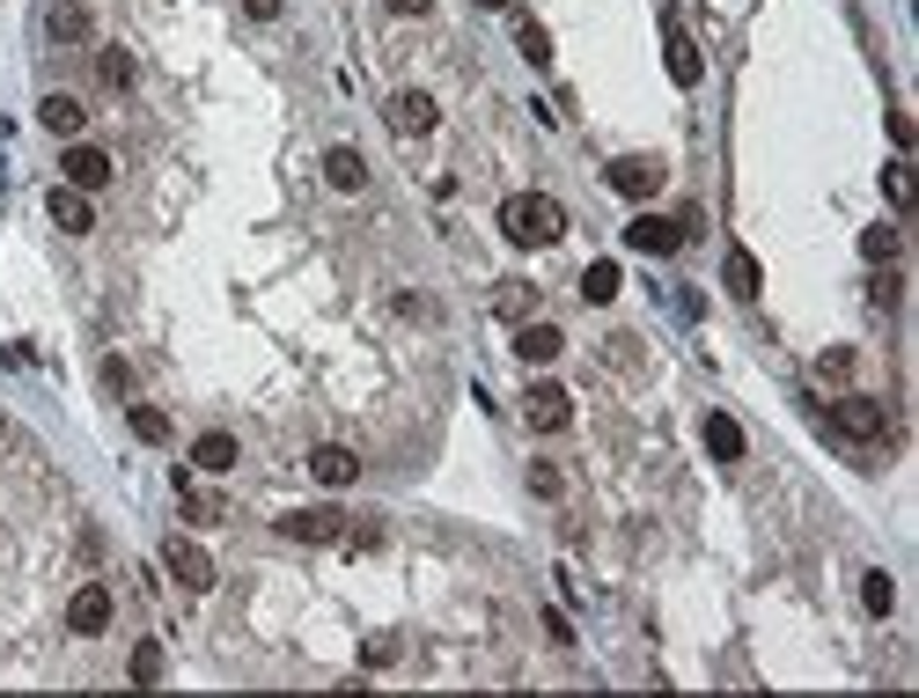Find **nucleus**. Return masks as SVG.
Masks as SVG:
<instances>
[{
	"label": "nucleus",
	"mask_w": 919,
	"mask_h": 698,
	"mask_svg": "<svg viewBox=\"0 0 919 698\" xmlns=\"http://www.w3.org/2000/svg\"><path fill=\"white\" fill-rule=\"evenodd\" d=\"M390 15H435V0H383Z\"/></svg>",
	"instance_id": "38"
},
{
	"label": "nucleus",
	"mask_w": 919,
	"mask_h": 698,
	"mask_svg": "<svg viewBox=\"0 0 919 698\" xmlns=\"http://www.w3.org/2000/svg\"><path fill=\"white\" fill-rule=\"evenodd\" d=\"M706 457H721V463L743 457V427H736L728 412H706Z\"/></svg>",
	"instance_id": "21"
},
{
	"label": "nucleus",
	"mask_w": 919,
	"mask_h": 698,
	"mask_svg": "<svg viewBox=\"0 0 919 698\" xmlns=\"http://www.w3.org/2000/svg\"><path fill=\"white\" fill-rule=\"evenodd\" d=\"M125 419H133V434H141L147 449H162V441H170V419H162V412H155V405H133V412H125Z\"/></svg>",
	"instance_id": "31"
},
{
	"label": "nucleus",
	"mask_w": 919,
	"mask_h": 698,
	"mask_svg": "<svg viewBox=\"0 0 919 698\" xmlns=\"http://www.w3.org/2000/svg\"><path fill=\"white\" fill-rule=\"evenodd\" d=\"M861 258H868V266H897V258H905L897 221H875V228H861Z\"/></svg>",
	"instance_id": "19"
},
{
	"label": "nucleus",
	"mask_w": 919,
	"mask_h": 698,
	"mask_svg": "<svg viewBox=\"0 0 919 698\" xmlns=\"http://www.w3.org/2000/svg\"><path fill=\"white\" fill-rule=\"evenodd\" d=\"M324 184H332V192H368V162L361 155H354V147H332V155H324Z\"/></svg>",
	"instance_id": "16"
},
{
	"label": "nucleus",
	"mask_w": 919,
	"mask_h": 698,
	"mask_svg": "<svg viewBox=\"0 0 919 698\" xmlns=\"http://www.w3.org/2000/svg\"><path fill=\"white\" fill-rule=\"evenodd\" d=\"M559 353H567V338H559V324H515V361H530V368H552Z\"/></svg>",
	"instance_id": "14"
},
{
	"label": "nucleus",
	"mask_w": 919,
	"mask_h": 698,
	"mask_svg": "<svg viewBox=\"0 0 919 698\" xmlns=\"http://www.w3.org/2000/svg\"><path fill=\"white\" fill-rule=\"evenodd\" d=\"M376 544H383V522H376V515H368V522H354V552H376Z\"/></svg>",
	"instance_id": "36"
},
{
	"label": "nucleus",
	"mask_w": 919,
	"mask_h": 698,
	"mask_svg": "<svg viewBox=\"0 0 919 698\" xmlns=\"http://www.w3.org/2000/svg\"><path fill=\"white\" fill-rule=\"evenodd\" d=\"M243 8H250L258 23H272V15H280V0H243Z\"/></svg>",
	"instance_id": "39"
},
{
	"label": "nucleus",
	"mask_w": 919,
	"mask_h": 698,
	"mask_svg": "<svg viewBox=\"0 0 919 698\" xmlns=\"http://www.w3.org/2000/svg\"><path fill=\"white\" fill-rule=\"evenodd\" d=\"M125 676H133V684H162V648H155V640H141V648H133V662H125Z\"/></svg>",
	"instance_id": "33"
},
{
	"label": "nucleus",
	"mask_w": 919,
	"mask_h": 698,
	"mask_svg": "<svg viewBox=\"0 0 919 698\" xmlns=\"http://www.w3.org/2000/svg\"><path fill=\"white\" fill-rule=\"evenodd\" d=\"M111 610H119V603H111V588H103V581H81V588H74V603H67V626L81 632V640H97V632H111Z\"/></svg>",
	"instance_id": "6"
},
{
	"label": "nucleus",
	"mask_w": 919,
	"mask_h": 698,
	"mask_svg": "<svg viewBox=\"0 0 919 698\" xmlns=\"http://www.w3.org/2000/svg\"><path fill=\"white\" fill-rule=\"evenodd\" d=\"M912 192H919V184H912V162H890V169H883V199H890L897 214L912 206Z\"/></svg>",
	"instance_id": "32"
},
{
	"label": "nucleus",
	"mask_w": 919,
	"mask_h": 698,
	"mask_svg": "<svg viewBox=\"0 0 919 698\" xmlns=\"http://www.w3.org/2000/svg\"><path fill=\"white\" fill-rule=\"evenodd\" d=\"M162 566H170L192 596H206V588H214V552H206V544H192V537H170V544H162Z\"/></svg>",
	"instance_id": "5"
},
{
	"label": "nucleus",
	"mask_w": 919,
	"mask_h": 698,
	"mask_svg": "<svg viewBox=\"0 0 919 698\" xmlns=\"http://www.w3.org/2000/svg\"><path fill=\"white\" fill-rule=\"evenodd\" d=\"M523 479H530V493H537V500H559V493H567V471H559L552 457H537L530 471H523Z\"/></svg>",
	"instance_id": "28"
},
{
	"label": "nucleus",
	"mask_w": 919,
	"mask_h": 698,
	"mask_svg": "<svg viewBox=\"0 0 919 698\" xmlns=\"http://www.w3.org/2000/svg\"><path fill=\"white\" fill-rule=\"evenodd\" d=\"M479 8H515V0H479Z\"/></svg>",
	"instance_id": "40"
},
{
	"label": "nucleus",
	"mask_w": 919,
	"mask_h": 698,
	"mask_svg": "<svg viewBox=\"0 0 919 698\" xmlns=\"http://www.w3.org/2000/svg\"><path fill=\"white\" fill-rule=\"evenodd\" d=\"M861 603H868V618H890V610H897V581L890 574H868V581H861Z\"/></svg>",
	"instance_id": "30"
},
{
	"label": "nucleus",
	"mask_w": 919,
	"mask_h": 698,
	"mask_svg": "<svg viewBox=\"0 0 919 698\" xmlns=\"http://www.w3.org/2000/svg\"><path fill=\"white\" fill-rule=\"evenodd\" d=\"M37 125L59 133V140H81V125H89V119H81V103H74V97H45V103H37Z\"/></svg>",
	"instance_id": "18"
},
{
	"label": "nucleus",
	"mask_w": 919,
	"mask_h": 698,
	"mask_svg": "<svg viewBox=\"0 0 919 698\" xmlns=\"http://www.w3.org/2000/svg\"><path fill=\"white\" fill-rule=\"evenodd\" d=\"M236 463V434H221V427H206L192 441V471H228Z\"/></svg>",
	"instance_id": "20"
},
{
	"label": "nucleus",
	"mask_w": 919,
	"mask_h": 698,
	"mask_svg": "<svg viewBox=\"0 0 919 698\" xmlns=\"http://www.w3.org/2000/svg\"><path fill=\"white\" fill-rule=\"evenodd\" d=\"M97 74H103V89H111V97H125V89H133V52L111 45V52L97 59Z\"/></svg>",
	"instance_id": "27"
},
{
	"label": "nucleus",
	"mask_w": 919,
	"mask_h": 698,
	"mask_svg": "<svg viewBox=\"0 0 919 698\" xmlns=\"http://www.w3.org/2000/svg\"><path fill=\"white\" fill-rule=\"evenodd\" d=\"M59 177H67V184H81V192H97V184H111V155H103V147H89V140H67Z\"/></svg>",
	"instance_id": "11"
},
{
	"label": "nucleus",
	"mask_w": 919,
	"mask_h": 698,
	"mask_svg": "<svg viewBox=\"0 0 919 698\" xmlns=\"http://www.w3.org/2000/svg\"><path fill=\"white\" fill-rule=\"evenodd\" d=\"M515 52H523L530 67H552V30L530 23V15H515Z\"/></svg>",
	"instance_id": "24"
},
{
	"label": "nucleus",
	"mask_w": 919,
	"mask_h": 698,
	"mask_svg": "<svg viewBox=\"0 0 919 698\" xmlns=\"http://www.w3.org/2000/svg\"><path fill=\"white\" fill-rule=\"evenodd\" d=\"M868 302H875V309H897V302H905V272H897V266H875Z\"/></svg>",
	"instance_id": "29"
},
{
	"label": "nucleus",
	"mask_w": 919,
	"mask_h": 698,
	"mask_svg": "<svg viewBox=\"0 0 919 698\" xmlns=\"http://www.w3.org/2000/svg\"><path fill=\"white\" fill-rule=\"evenodd\" d=\"M530 309H537L530 280H501V288H493V316H501V324H530Z\"/></svg>",
	"instance_id": "17"
},
{
	"label": "nucleus",
	"mask_w": 919,
	"mask_h": 698,
	"mask_svg": "<svg viewBox=\"0 0 919 698\" xmlns=\"http://www.w3.org/2000/svg\"><path fill=\"white\" fill-rule=\"evenodd\" d=\"M883 125H890V140H897V147H912V140H919V125H912V111H890V119H883Z\"/></svg>",
	"instance_id": "35"
},
{
	"label": "nucleus",
	"mask_w": 919,
	"mask_h": 698,
	"mask_svg": "<svg viewBox=\"0 0 919 698\" xmlns=\"http://www.w3.org/2000/svg\"><path fill=\"white\" fill-rule=\"evenodd\" d=\"M103 390H119V397H125V390H133V375H125V361H103Z\"/></svg>",
	"instance_id": "37"
},
{
	"label": "nucleus",
	"mask_w": 919,
	"mask_h": 698,
	"mask_svg": "<svg viewBox=\"0 0 919 698\" xmlns=\"http://www.w3.org/2000/svg\"><path fill=\"white\" fill-rule=\"evenodd\" d=\"M604 184L618 199H654L662 184H670V169H662V155H618V162L604 169Z\"/></svg>",
	"instance_id": "2"
},
{
	"label": "nucleus",
	"mask_w": 919,
	"mask_h": 698,
	"mask_svg": "<svg viewBox=\"0 0 919 698\" xmlns=\"http://www.w3.org/2000/svg\"><path fill=\"white\" fill-rule=\"evenodd\" d=\"M626 243H632V250H648V258H670V250L684 243V228H677V221H662V214H640L626 228Z\"/></svg>",
	"instance_id": "15"
},
{
	"label": "nucleus",
	"mask_w": 919,
	"mask_h": 698,
	"mask_svg": "<svg viewBox=\"0 0 919 698\" xmlns=\"http://www.w3.org/2000/svg\"><path fill=\"white\" fill-rule=\"evenodd\" d=\"M45 37H52V45H89V37H97V15H89L81 0H52V8H45Z\"/></svg>",
	"instance_id": "13"
},
{
	"label": "nucleus",
	"mask_w": 919,
	"mask_h": 698,
	"mask_svg": "<svg viewBox=\"0 0 919 698\" xmlns=\"http://www.w3.org/2000/svg\"><path fill=\"white\" fill-rule=\"evenodd\" d=\"M618 288H626V272L610 266V258H596V266L581 272V294H589L596 309H610V302H618Z\"/></svg>",
	"instance_id": "22"
},
{
	"label": "nucleus",
	"mask_w": 919,
	"mask_h": 698,
	"mask_svg": "<svg viewBox=\"0 0 919 698\" xmlns=\"http://www.w3.org/2000/svg\"><path fill=\"white\" fill-rule=\"evenodd\" d=\"M853 375H861V353H853V346H831V353H817V383L853 390Z\"/></svg>",
	"instance_id": "23"
},
{
	"label": "nucleus",
	"mask_w": 919,
	"mask_h": 698,
	"mask_svg": "<svg viewBox=\"0 0 919 698\" xmlns=\"http://www.w3.org/2000/svg\"><path fill=\"white\" fill-rule=\"evenodd\" d=\"M567 419H574V397L537 375V383L523 390V427H530V434H567Z\"/></svg>",
	"instance_id": "3"
},
{
	"label": "nucleus",
	"mask_w": 919,
	"mask_h": 698,
	"mask_svg": "<svg viewBox=\"0 0 919 698\" xmlns=\"http://www.w3.org/2000/svg\"><path fill=\"white\" fill-rule=\"evenodd\" d=\"M831 419H839V434H853V441H897V427H890V412L875 405V397H839V412H831Z\"/></svg>",
	"instance_id": "4"
},
{
	"label": "nucleus",
	"mask_w": 919,
	"mask_h": 698,
	"mask_svg": "<svg viewBox=\"0 0 919 698\" xmlns=\"http://www.w3.org/2000/svg\"><path fill=\"white\" fill-rule=\"evenodd\" d=\"M662 67H670V81H677V89H699V45H692V37H684L677 30V15H662Z\"/></svg>",
	"instance_id": "8"
},
{
	"label": "nucleus",
	"mask_w": 919,
	"mask_h": 698,
	"mask_svg": "<svg viewBox=\"0 0 919 698\" xmlns=\"http://www.w3.org/2000/svg\"><path fill=\"white\" fill-rule=\"evenodd\" d=\"M177 507H184L192 522H221V515H228L221 493H206V485H192V479H177Z\"/></svg>",
	"instance_id": "25"
},
{
	"label": "nucleus",
	"mask_w": 919,
	"mask_h": 698,
	"mask_svg": "<svg viewBox=\"0 0 919 698\" xmlns=\"http://www.w3.org/2000/svg\"><path fill=\"white\" fill-rule=\"evenodd\" d=\"M390 125H397L405 140H427V133L441 125V111H435L427 89H397V97H390Z\"/></svg>",
	"instance_id": "9"
},
{
	"label": "nucleus",
	"mask_w": 919,
	"mask_h": 698,
	"mask_svg": "<svg viewBox=\"0 0 919 698\" xmlns=\"http://www.w3.org/2000/svg\"><path fill=\"white\" fill-rule=\"evenodd\" d=\"M310 479L324 485V493H346V485L361 479V457L339 449V441H324V449H310Z\"/></svg>",
	"instance_id": "12"
},
{
	"label": "nucleus",
	"mask_w": 919,
	"mask_h": 698,
	"mask_svg": "<svg viewBox=\"0 0 919 698\" xmlns=\"http://www.w3.org/2000/svg\"><path fill=\"white\" fill-rule=\"evenodd\" d=\"M45 214H52V228H67V236H89V228H97V199L81 192V184H59V192L45 199Z\"/></svg>",
	"instance_id": "10"
},
{
	"label": "nucleus",
	"mask_w": 919,
	"mask_h": 698,
	"mask_svg": "<svg viewBox=\"0 0 919 698\" xmlns=\"http://www.w3.org/2000/svg\"><path fill=\"white\" fill-rule=\"evenodd\" d=\"M280 537H294V544H332V537H346V515L339 507H294V515H280Z\"/></svg>",
	"instance_id": "7"
},
{
	"label": "nucleus",
	"mask_w": 919,
	"mask_h": 698,
	"mask_svg": "<svg viewBox=\"0 0 919 698\" xmlns=\"http://www.w3.org/2000/svg\"><path fill=\"white\" fill-rule=\"evenodd\" d=\"M501 236L523 243V250H552L567 236V206L552 192H515V199H501Z\"/></svg>",
	"instance_id": "1"
},
{
	"label": "nucleus",
	"mask_w": 919,
	"mask_h": 698,
	"mask_svg": "<svg viewBox=\"0 0 919 698\" xmlns=\"http://www.w3.org/2000/svg\"><path fill=\"white\" fill-rule=\"evenodd\" d=\"M0 434H8V412H0Z\"/></svg>",
	"instance_id": "41"
},
{
	"label": "nucleus",
	"mask_w": 919,
	"mask_h": 698,
	"mask_svg": "<svg viewBox=\"0 0 919 698\" xmlns=\"http://www.w3.org/2000/svg\"><path fill=\"white\" fill-rule=\"evenodd\" d=\"M758 288H765V272H758V258H750V250H728V294H743V302H750Z\"/></svg>",
	"instance_id": "26"
},
{
	"label": "nucleus",
	"mask_w": 919,
	"mask_h": 698,
	"mask_svg": "<svg viewBox=\"0 0 919 698\" xmlns=\"http://www.w3.org/2000/svg\"><path fill=\"white\" fill-rule=\"evenodd\" d=\"M361 662H368V669H390V662H397V640H390V632H368V640H361Z\"/></svg>",
	"instance_id": "34"
}]
</instances>
